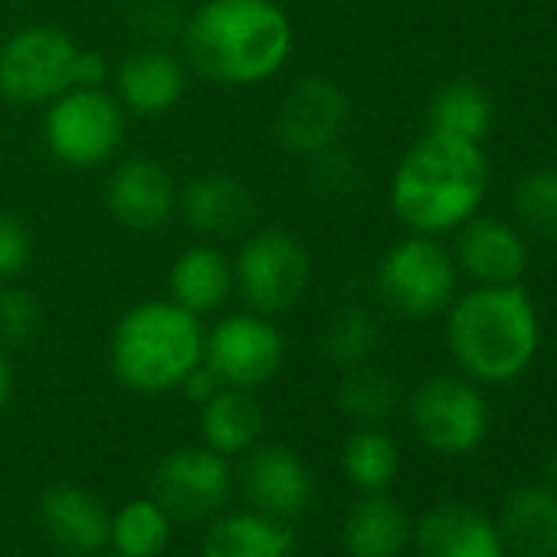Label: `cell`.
<instances>
[{
	"label": "cell",
	"mask_w": 557,
	"mask_h": 557,
	"mask_svg": "<svg viewBox=\"0 0 557 557\" xmlns=\"http://www.w3.org/2000/svg\"><path fill=\"white\" fill-rule=\"evenodd\" d=\"M293 44V21L272 0H203L181 30L187 66L226 89L272 79Z\"/></svg>",
	"instance_id": "6da1fadb"
},
{
	"label": "cell",
	"mask_w": 557,
	"mask_h": 557,
	"mask_svg": "<svg viewBox=\"0 0 557 557\" xmlns=\"http://www.w3.org/2000/svg\"><path fill=\"white\" fill-rule=\"evenodd\" d=\"M488 194V161L482 145L426 132L391 177V207L410 233H456L479 213Z\"/></svg>",
	"instance_id": "7a4b0ae2"
},
{
	"label": "cell",
	"mask_w": 557,
	"mask_h": 557,
	"mask_svg": "<svg viewBox=\"0 0 557 557\" xmlns=\"http://www.w3.org/2000/svg\"><path fill=\"white\" fill-rule=\"evenodd\" d=\"M446 345L466 377L508 384L531 368L541 345L534 302L518 283L475 286L446 309Z\"/></svg>",
	"instance_id": "3957f363"
},
{
	"label": "cell",
	"mask_w": 557,
	"mask_h": 557,
	"mask_svg": "<svg viewBox=\"0 0 557 557\" xmlns=\"http://www.w3.org/2000/svg\"><path fill=\"white\" fill-rule=\"evenodd\" d=\"M203 361L200 319L171 299L132 306L112 332L109 364L122 387L154 397L177 391L181 381Z\"/></svg>",
	"instance_id": "277c9868"
},
{
	"label": "cell",
	"mask_w": 557,
	"mask_h": 557,
	"mask_svg": "<svg viewBox=\"0 0 557 557\" xmlns=\"http://www.w3.org/2000/svg\"><path fill=\"white\" fill-rule=\"evenodd\" d=\"M233 283L249 312L275 319L293 312L312 283V259L306 243L289 230H259L243 239L233 259Z\"/></svg>",
	"instance_id": "5b68a950"
},
{
	"label": "cell",
	"mask_w": 557,
	"mask_h": 557,
	"mask_svg": "<svg viewBox=\"0 0 557 557\" xmlns=\"http://www.w3.org/2000/svg\"><path fill=\"white\" fill-rule=\"evenodd\" d=\"M459 289V265L453 252L423 233H410L394 243L377 265V293L391 312L426 322L443 315Z\"/></svg>",
	"instance_id": "8992f818"
},
{
	"label": "cell",
	"mask_w": 557,
	"mask_h": 557,
	"mask_svg": "<svg viewBox=\"0 0 557 557\" xmlns=\"http://www.w3.org/2000/svg\"><path fill=\"white\" fill-rule=\"evenodd\" d=\"M128 112L106 86H73L47 106L44 141L50 154L76 171L102 168L125 138Z\"/></svg>",
	"instance_id": "52a82bcc"
},
{
	"label": "cell",
	"mask_w": 557,
	"mask_h": 557,
	"mask_svg": "<svg viewBox=\"0 0 557 557\" xmlns=\"http://www.w3.org/2000/svg\"><path fill=\"white\" fill-rule=\"evenodd\" d=\"M79 47L60 27H24L0 47V96L14 106H50L73 89Z\"/></svg>",
	"instance_id": "ba28073f"
},
{
	"label": "cell",
	"mask_w": 557,
	"mask_h": 557,
	"mask_svg": "<svg viewBox=\"0 0 557 557\" xmlns=\"http://www.w3.org/2000/svg\"><path fill=\"white\" fill-rule=\"evenodd\" d=\"M286 361V338L272 319L256 312H233L203 332V364L223 387L259 391Z\"/></svg>",
	"instance_id": "9c48e42d"
},
{
	"label": "cell",
	"mask_w": 557,
	"mask_h": 557,
	"mask_svg": "<svg viewBox=\"0 0 557 557\" xmlns=\"http://www.w3.org/2000/svg\"><path fill=\"white\" fill-rule=\"evenodd\" d=\"M410 423L430 449L462 456L485 440L488 404L469 381L443 374L417 387L410 400Z\"/></svg>",
	"instance_id": "30bf717a"
},
{
	"label": "cell",
	"mask_w": 557,
	"mask_h": 557,
	"mask_svg": "<svg viewBox=\"0 0 557 557\" xmlns=\"http://www.w3.org/2000/svg\"><path fill=\"white\" fill-rule=\"evenodd\" d=\"M233 488L230 459L200 446L168 453L151 479V498L171 515V521L213 518Z\"/></svg>",
	"instance_id": "8fae6325"
},
{
	"label": "cell",
	"mask_w": 557,
	"mask_h": 557,
	"mask_svg": "<svg viewBox=\"0 0 557 557\" xmlns=\"http://www.w3.org/2000/svg\"><path fill=\"white\" fill-rule=\"evenodd\" d=\"M348 96L335 79L309 76L296 83L275 112V138L289 154L315 158L332 151L348 125Z\"/></svg>",
	"instance_id": "7c38bea8"
},
{
	"label": "cell",
	"mask_w": 557,
	"mask_h": 557,
	"mask_svg": "<svg viewBox=\"0 0 557 557\" xmlns=\"http://www.w3.org/2000/svg\"><path fill=\"white\" fill-rule=\"evenodd\" d=\"M243 492L252 511L272 521H293L312 505L315 482L299 453L286 446H252L243 466Z\"/></svg>",
	"instance_id": "4fadbf2b"
},
{
	"label": "cell",
	"mask_w": 557,
	"mask_h": 557,
	"mask_svg": "<svg viewBox=\"0 0 557 557\" xmlns=\"http://www.w3.org/2000/svg\"><path fill=\"white\" fill-rule=\"evenodd\" d=\"M177 190L181 187L161 161L135 154L119 161L109 174L106 207L128 230H158L177 213Z\"/></svg>",
	"instance_id": "5bb4252c"
},
{
	"label": "cell",
	"mask_w": 557,
	"mask_h": 557,
	"mask_svg": "<svg viewBox=\"0 0 557 557\" xmlns=\"http://www.w3.org/2000/svg\"><path fill=\"white\" fill-rule=\"evenodd\" d=\"M187 92V66L171 50L151 44L128 53L115 73V99L128 115H168Z\"/></svg>",
	"instance_id": "9a60e30c"
},
{
	"label": "cell",
	"mask_w": 557,
	"mask_h": 557,
	"mask_svg": "<svg viewBox=\"0 0 557 557\" xmlns=\"http://www.w3.org/2000/svg\"><path fill=\"white\" fill-rule=\"evenodd\" d=\"M177 213L203 239H230L252 226L256 197L233 174H200L177 190Z\"/></svg>",
	"instance_id": "2e32d148"
},
{
	"label": "cell",
	"mask_w": 557,
	"mask_h": 557,
	"mask_svg": "<svg viewBox=\"0 0 557 557\" xmlns=\"http://www.w3.org/2000/svg\"><path fill=\"white\" fill-rule=\"evenodd\" d=\"M453 259L459 272L472 275L479 286L518 283L528 265V246L521 233L495 216H469L456 230Z\"/></svg>",
	"instance_id": "e0dca14e"
},
{
	"label": "cell",
	"mask_w": 557,
	"mask_h": 557,
	"mask_svg": "<svg viewBox=\"0 0 557 557\" xmlns=\"http://www.w3.org/2000/svg\"><path fill=\"white\" fill-rule=\"evenodd\" d=\"M40 518L50 541L73 557H89L109 547L112 511L79 485L63 482L47 488L40 498Z\"/></svg>",
	"instance_id": "ac0fdd59"
},
{
	"label": "cell",
	"mask_w": 557,
	"mask_h": 557,
	"mask_svg": "<svg viewBox=\"0 0 557 557\" xmlns=\"http://www.w3.org/2000/svg\"><path fill=\"white\" fill-rule=\"evenodd\" d=\"M413 541L420 557H505L498 524L459 502L430 508L420 518Z\"/></svg>",
	"instance_id": "d6986e66"
},
{
	"label": "cell",
	"mask_w": 557,
	"mask_h": 557,
	"mask_svg": "<svg viewBox=\"0 0 557 557\" xmlns=\"http://www.w3.org/2000/svg\"><path fill=\"white\" fill-rule=\"evenodd\" d=\"M168 293H171V302L187 309L190 315H197V319L213 315L236 293L233 262L213 243L187 246L171 262Z\"/></svg>",
	"instance_id": "ffe728a7"
},
{
	"label": "cell",
	"mask_w": 557,
	"mask_h": 557,
	"mask_svg": "<svg viewBox=\"0 0 557 557\" xmlns=\"http://www.w3.org/2000/svg\"><path fill=\"white\" fill-rule=\"evenodd\" d=\"M265 430V413L252 391L220 387L207 404H200V440L220 456H246L259 446Z\"/></svg>",
	"instance_id": "44dd1931"
},
{
	"label": "cell",
	"mask_w": 557,
	"mask_h": 557,
	"mask_svg": "<svg viewBox=\"0 0 557 557\" xmlns=\"http://www.w3.org/2000/svg\"><path fill=\"white\" fill-rule=\"evenodd\" d=\"M296 547L286 521H272L259 511H233L213 518L200 557H289Z\"/></svg>",
	"instance_id": "7402d4cb"
},
{
	"label": "cell",
	"mask_w": 557,
	"mask_h": 557,
	"mask_svg": "<svg viewBox=\"0 0 557 557\" xmlns=\"http://www.w3.org/2000/svg\"><path fill=\"white\" fill-rule=\"evenodd\" d=\"M348 557H400L410 541L407 511L384 492H364L345 521Z\"/></svg>",
	"instance_id": "603a6c76"
},
{
	"label": "cell",
	"mask_w": 557,
	"mask_h": 557,
	"mask_svg": "<svg viewBox=\"0 0 557 557\" xmlns=\"http://www.w3.org/2000/svg\"><path fill=\"white\" fill-rule=\"evenodd\" d=\"M502 541L518 554H550L557 557V488L521 485L502 505Z\"/></svg>",
	"instance_id": "cb8c5ba5"
},
{
	"label": "cell",
	"mask_w": 557,
	"mask_h": 557,
	"mask_svg": "<svg viewBox=\"0 0 557 557\" xmlns=\"http://www.w3.org/2000/svg\"><path fill=\"white\" fill-rule=\"evenodd\" d=\"M492 128V99L472 79L446 83L430 102V132L482 145Z\"/></svg>",
	"instance_id": "d4e9b609"
},
{
	"label": "cell",
	"mask_w": 557,
	"mask_h": 557,
	"mask_svg": "<svg viewBox=\"0 0 557 557\" xmlns=\"http://www.w3.org/2000/svg\"><path fill=\"white\" fill-rule=\"evenodd\" d=\"M171 515L151 495L135 498L112 511L109 544L115 547V557H161L171 541Z\"/></svg>",
	"instance_id": "484cf974"
},
{
	"label": "cell",
	"mask_w": 557,
	"mask_h": 557,
	"mask_svg": "<svg viewBox=\"0 0 557 557\" xmlns=\"http://www.w3.org/2000/svg\"><path fill=\"white\" fill-rule=\"evenodd\" d=\"M342 469L361 492H384L400 472V449L381 426H361L342 449Z\"/></svg>",
	"instance_id": "4316f807"
},
{
	"label": "cell",
	"mask_w": 557,
	"mask_h": 557,
	"mask_svg": "<svg viewBox=\"0 0 557 557\" xmlns=\"http://www.w3.org/2000/svg\"><path fill=\"white\" fill-rule=\"evenodd\" d=\"M397 404V387L387 374L361 364L351 368L338 387V407L358 426H381Z\"/></svg>",
	"instance_id": "83f0119b"
},
{
	"label": "cell",
	"mask_w": 557,
	"mask_h": 557,
	"mask_svg": "<svg viewBox=\"0 0 557 557\" xmlns=\"http://www.w3.org/2000/svg\"><path fill=\"white\" fill-rule=\"evenodd\" d=\"M377 342H381V329H377L374 315L358 306L342 309L325 329V355L342 371L368 364L371 355L377 351Z\"/></svg>",
	"instance_id": "f1b7e54d"
},
{
	"label": "cell",
	"mask_w": 557,
	"mask_h": 557,
	"mask_svg": "<svg viewBox=\"0 0 557 557\" xmlns=\"http://www.w3.org/2000/svg\"><path fill=\"white\" fill-rule=\"evenodd\" d=\"M515 213L531 233L557 243V171L528 174L515 187Z\"/></svg>",
	"instance_id": "f546056e"
},
{
	"label": "cell",
	"mask_w": 557,
	"mask_h": 557,
	"mask_svg": "<svg viewBox=\"0 0 557 557\" xmlns=\"http://www.w3.org/2000/svg\"><path fill=\"white\" fill-rule=\"evenodd\" d=\"M40 306L27 289H0V348H24L40 332Z\"/></svg>",
	"instance_id": "4dcf8cb0"
},
{
	"label": "cell",
	"mask_w": 557,
	"mask_h": 557,
	"mask_svg": "<svg viewBox=\"0 0 557 557\" xmlns=\"http://www.w3.org/2000/svg\"><path fill=\"white\" fill-rule=\"evenodd\" d=\"M34 259V236L11 210H0V283L17 278Z\"/></svg>",
	"instance_id": "1f68e13d"
},
{
	"label": "cell",
	"mask_w": 557,
	"mask_h": 557,
	"mask_svg": "<svg viewBox=\"0 0 557 557\" xmlns=\"http://www.w3.org/2000/svg\"><path fill=\"white\" fill-rule=\"evenodd\" d=\"M109 63L99 50H79L73 63V86H106Z\"/></svg>",
	"instance_id": "d6a6232c"
},
{
	"label": "cell",
	"mask_w": 557,
	"mask_h": 557,
	"mask_svg": "<svg viewBox=\"0 0 557 557\" xmlns=\"http://www.w3.org/2000/svg\"><path fill=\"white\" fill-rule=\"evenodd\" d=\"M220 387H223V384H220V377H216L203 361H200V364H197L184 381H181V387H177V391H181L190 404H197V407H200V404H207Z\"/></svg>",
	"instance_id": "836d02e7"
},
{
	"label": "cell",
	"mask_w": 557,
	"mask_h": 557,
	"mask_svg": "<svg viewBox=\"0 0 557 557\" xmlns=\"http://www.w3.org/2000/svg\"><path fill=\"white\" fill-rule=\"evenodd\" d=\"M161 11H164V0H148V4H145V14H141V24H145V30H148V34H154V37H171V34H181L187 17H184L181 11H171L168 17H161Z\"/></svg>",
	"instance_id": "e575fe53"
},
{
	"label": "cell",
	"mask_w": 557,
	"mask_h": 557,
	"mask_svg": "<svg viewBox=\"0 0 557 557\" xmlns=\"http://www.w3.org/2000/svg\"><path fill=\"white\" fill-rule=\"evenodd\" d=\"M11 391H14V371H11V361L4 358V351H0V410L8 407Z\"/></svg>",
	"instance_id": "d590c367"
},
{
	"label": "cell",
	"mask_w": 557,
	"mask_h": 557,
	"mask_svg": "<svg viewBox=\"0 0 557 557\" xmlns=\"http://www.w3.org/2000/svg\"><path fill=\"white\" fill-rule=\"evenodd\" d=\"M518 557H550V554H518Z\"/></svg>",
	"instance_id": "8d00e7d4"
}]
</instances>
